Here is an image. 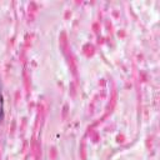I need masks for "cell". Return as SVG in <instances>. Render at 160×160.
<instances>
[{"instance_id":"1","label":"cell","mask_w":160,"mask_h":160,"mask_svg":"<svg viewBox=\"0 0 160 160\" xmlns=\"http://www.w3.org/2000/svg\"><path fill=\"white\" fill-rule=\"evenodd\" d=\"M4 119V99H2V92L0 88V121Z\"/></svg>"}]
</instances>
